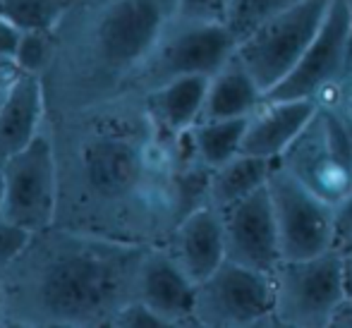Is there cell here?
<instances>
[{
    "label": "cell",
    "mask_w": 352,
    "mask_h": 328,
    "mask_svg": "<svg viewBox=\"0 0 352 328\" xmlns=\"http://www.w3.org/2000/svg\"><path fill=\"white\" fill-rule=\"evenodd\" d=\"M331 328H352V295L340 302L333 319H331Z\"/></svg>",
    "instance_id": "29"
},
{
    "label": "cell",
    "mask_w": 352,
    "mask_h": 328,
    "mask_svg": "<svg viewBox=\"0 0 352 328\" xmlns=\"http://www.w3.org/2000/svg\"><path fill=\"white\" fill-rule=\"evenodd\" d=\"M340 118H343V116H340ZM343 120H345V118H343ZM345 127H348V134H350V144H352V122H350V120H345Z\"/></svg>",
    "instance_id": "35"
},
{
    "label": "cell",
    "mask_w": 352,
    "mask_h": 328,
    "mask_svg": "<svg viewBox=\"0 0 352 328\" xmlns=\"http://www.w3.org/2000/svg\"><path fill=\"white\" fill-rule=\"evenodd\" d=\"M197 328H259L274 321L271 273L226 259L209 278L197 283Z\"/></svg>",
    "instance_id": "8"
},
{
    "label": "cell",
    "mask_w": 352,
    "mask_h": 328,
    "mask_svg": "<svg viewBox=\"0 0 352 328\" xmlns=\"http://www.w3.org/2000/svg\"><path fill=\"white\" fill-rule=\"evenodd\" d=\"M232 0H180L177 14L190 19H201V22H228Z\"/></svg>",
    "instance_id": "26"
},
{
    "label": "cell",
    "mask_w": 352,
    "mask_h": 328,
    "mask_svg": "<svg viewBox=\"0 0 352 328\" xmlns=\"http://www.w3.org/2000/svg\"><path fill=\"white\" fill-rule=\"evenodd\" d=\"M177 8L180 0H72L53 27L56 48L41 74L48 118L132 91Z\"/></svg>",
    "instance_id": "3"
},
{
    "label": "cell",
    "mask_w": 352,
    "mask_h": 328,
    "mask_svg": "<svg viewBox=\"0 0 352 328\" xmlns=\"http://www.w3.org/2000/svg\"><path fill=\"white\" fill-rule=\"evenodd\" d=\"M319 103L314 98L266 96L264 103L247 118L242 151L278 161L285 149L295 142L302 127L309 122Z\"/></svg>",
    "instance_id": "16"
},
{
    "label": "cell",
    "mask_w": 352,
    "mask_h": 328,
    "mask_svg": "<svg viewBox=\"0 0 352 328\" xmlns=\"http://www.w3.org/2000/svg\"><path fill=\"white\" fill-rule=\"evenodd\" d=\"M245 127L247 118H204L187 132V139L197 161L213 171L242 151Z\"/></svg>",
    "instance_id": "20"
},
{
    "label": "cell",
    "mask_w": 352,
    "mask_h": 328,
    "mask_svg": "<svg viewBox=\"0 0 352 328\" xmlns=\"http://www.w3.org/2000/svg\"><path fill=\"white\" fill-rule=\"evenodd\" d=\"M3 307H5V292H3V285H0V321H3Z\"/></svg>",
    "instance_id": "34"
},
{
    "label": "cell",
    "mask_w": 352,
    "mask_h": 328,
    "mask_svg": "<svg viewBox=\"0 0 352 328\" xmlns=\"http://www.w3.org/2000/svg\"><path fill=\"white\" fill-rule=\"evenodd\" d=\"M276 163L336 208L352 192L350 134L343 118L329 106H316L309 122Z\"/></svg>",
    "instance_id": "5"
},
{
    "label": "cell",
    "mask_w": 352,
    "mask_h": 328,
    "mask_svg": "<svg viewBox=\"0 0 352 328\" xmlns=\"http://www.w3.org/2000/svg\"><path fill=\"white\" fill-rule=\"evenodd\" d=\"M276 328H331L336 309L348 297L340 250L302 259H280L271 271Z\"/></svg>",
    "instance_id": "4"
},
{
    "label": "cell",
    "mask_w": 352,
    "mask_h": 328,
    "mask_svg": "<svg viewBox=\"0 0 352 328\" xmlns=\"http://www.w3.org/2000/svg\"><path fill=\"white\" fill-rule=\"evenodd\" d=\"M221 213L228 259L256 271H274L283 259V252L269 190L261 187Z\"/></svg>",
    "instance_id": "12"
},
{
    "label": "cell",
    "mask_w": 352,
    "mask_h": 328,
    "mask_svg": "<svg viewBox=\"0 0 352 328\" xmlns=\"http://www.w3.org/2000/svg\"><path fill=\"white\" fill-rule=\"evenodd\" d=\"M17 74H19V69L14 65V61H0V94L12 84V79L17 77Z\"/></svg>",
    "instance_id": "31"
},
{
    "label": "cell",
    "mask_w": 352,
    "mask_h": 328,
    "mask_svg": "<svg viewBox=\"0 0 352 328\" xmlns=\"http://www.w3.org/2000/svg\"><path fill=\"white\" fill-rule=\"evenodd\" d=\"M336 218H338V237H340L352 226V192H350V197L336 208Z\"/></svg>",
    "instance_id": "30"
},
{
    "label": "cell",
    "mask_w": 352,
    "mask_h": 328,
    "mask_svg": "<svg viewBox=\"0 0 352 328\" xmlns=\"http://www.w3.org/2000/svg\"><path fill=\"white\" fill-rule=\"evenodd\" d=\"M274 166L276 161L240 151L230 161H226L223 166L211 171L209 204H213V206L223 211V208L242 201L245 197L254 195L256 190L266 187Z\"/></svg>",
    "instance_id": "19"
},
{
    "label": "cell",
    "mask_w": 352,
    "mask_h": 328,
    "mask_svg": "<svg viewBox=\"0 0 352 328\" xmlns=\"http://www.w3.org/2000/svg\"><path fill=\"white\" fill-rule=\"evenodd\" d=\"M195 295L197 283L173 259L166 245H148L140 271L137 300L161 314L170 328H197Z\"/></svg>",
    "instance_id": "13"
},
{
    "label": "cell",
    "mask_w": 352,
    "mask_h": 328,
    "mask_svg": "<svg viewBox=\"0 0 352 328\" xmlns=\"http://www.w3.org/2000/svg\"><path fill=\"white\" fill-rule=\"evenodd\" d=\"M148 245L51 226L0 273V328H111L140 290Z\"/></svg>",
    "instance_id": "2"
},
{
    "label": "cell",
    "mask_w": 352,
    "mask_h": 328,
    "mask_svg": "<svg viewBox=\"0 0 352 328\" xmlns=\"http://www.w3.org/2000/svg\"><path fill=\"white\" fill-rule=\"evenodd\" d=\"M34 232L27 228L17 226V223L8 221L0 216V273H5L14 263L19 254L24 252V247L29 245Z\"/></svg>",
    "instance_id": "24"
},
{
    "label": "cell",
    "mask_w": 352,
    "mask_h": 328,
    "mask_svg": "<svg viewBox=\"0 0 352 328\" xmlns=\"http://www.w3.org/2000/svg\"><path fill=\"white\" fill-rule=\"evenodd\" d=\"M316 103L333 108L338 116H343L345 120L352 122V65H350L348 72H345L343 77L333 84V87L326 89V91L321 94Z\"/></svg>",
    "instance_id": "27"
},
{
    "label": "cell",
    "mask_w": 352,
    "mask_h": 328,
    "mask_svg": "<svg viewBox=\"0 0 352 328\" xmlns=\"http://www.w3.org/2000/svg\"><path fill=\"white\" fill-rule=\"evenodd\" d=\"M329 5L331 0H300L237 41V56L266 94L274 91L295 69L319 32Z\"/></svg>",
    "instance_id": "7"
},
{
    "label": "cell",
    "mask_w": 352,
    "mask_h": 328,
    "mask_svg": "<svg viewBox=\"0 0 352 328\" xmlns=\"http://www.w3.org/2000/svg\"><path fill=\"white\" fill-rule=\"evenodd\" d=\"M235 51L237 39L232 36L228 24L175 14L137 74L132 91L148 94L173 79L190 74L211 77Z\"/></svg>",
    "instance_id": "6"
},
{
    "label": "cell",
    "mask_w": 352,
    "mask_h": 328,
    "mask_svg": "<svg viewBox=\"0 0 352 328\" xmlns=\"http://www.w3.org/2000/svg\"><path fill=\"white\" fill-rule=\"evenodd\" d=\"M338 250L343 252V254H352V226L338 237Z\"/></svg>",
    "instance_id": "32"
},
{
    "label": "cell",
    "mask_w": 352,
    "mask_h": 328,
    "mask_svg": "<svg viewBox=\"0 0 352 328\" xmlns=\"http://www.w3.org/2000/svg\"><path fill=\"white\" fill-rule=\"evenodd\" d=\"M5 91H8V89H5ZM5 91H3V94H0V101H3V96H5Z\"/></svg>",
    "instance_id": "38"
},
{
    "label": "cell",
    "mask_w": 352,
    "mask_h": 328,
    "mask_svg": "<svg viewBox=\"0 0 352 328\" xmlns=\"http://www.w3.org/2000/svg\"><path fill=\"white\" fill-rule=\"evenodd\" d=\"M345 261V283H348V295H352V254H343Z\"/></svg>",
    "instance_id": "33"
},
{
    "label": "cell",
    "mask_w": 352,
    "mask_h": 328,
    "mask_svg": "<svg viewBox=\"0 0 352 328\" xmlns=\"http://www.w3.org/2000/svg\"><path fill=\"white\" fill-rule=\"evenodd\" d=\"M58 166L53 226L137 245H163L175 226L209 201L211 171L187 134L158 125L146 94L48 118Z\"/></svg>",
    "instance_id": "1"
},
{
    "label": "cell",
    "mask_w": 352,
    "mask_h": 328,
    "mask_svg": "<svg viewBox=\"0 0 352 328\" xmlns=\"http://www.w3.org/2000/svg\"><path fill=\"white\" fill-rule=\"evenodd\" d=\"M111 328H170V326H168V321L161 314H156L142 300H132L130 305H125L118 311Z\"/></svg>",
    "instance_id": "25"
},
{
    "label": "cell",
    "mask_w": 352,
    "mask_h": 328,
    "mask_svg": "<svg viewBox=\"0 0 352 328\" xmlns=\"http://www.w3.org/2000/svg\"><path fill=\"white\" fill-rule=\"evenodd\" d=\"M163 245L192 281L201 283L228 259L221 208L209 201L197 206L177 223Z\"/></svg>",
    "instance_id": "14"
},
{
    "label": "cell",
    "mask_w": 352,
    "mask_h": 328,
    "mask_svg": "<svg viewBox=\"0 0 352 328\" xmlns=\"http://www.w3.org/2000/svg\"><path fill=\"white\" fill-rule=\"evenodd\" d=\"M0 208H3V177H0Z\"/></svg>",
    "instance_id": "37"
},
{
    "label": "cell",
    "mask_w": 352,
    "mask_h": 328,
    "mask_svg": "<svg viewBox=\"0 0 352 328\" xmlns=\"http://www.w3.org/2000/svg\"><path fill=\"white\" fill-rule=\"evenodd\" d=\"M46 122L48 108L41 77L19 72L0 101V171L41 134Z\"/></svg>",
    "instance_id": "15"
},
{
    "label": "cell",
    "mask_w": 352,
    "mask_h": 328,
    "mask_svg": "<svg viewBox=\"0 0 352 328\" xmlns=\"http://www.w3.org/2000/svg\"><path fill=\"white\" fill-rule=\"evenodd\" d=\"M278 226L283 259H302L338 250L336 206L276 163L266 182Z\"/></svg>",
    "instance_id": "9"
},
{
    "label": "cell",
    "mask_w": 352,
    "mask_h": 328,
    "mask_svg": "<svg viewBox=\"0 0 352 328\" xmlns=\"http://www.w3.org/2000/svg\"><path fill=\"white\" fill-rule=\"evenodd\" d=\"M19 36H22V29L0 12V61H12Z\"/></svg>",
    "instance_id": "28"
},
{
    "label": "cell",
    "mask_w": 352,
    "mask_h": 328,
    "mask_svg": "<svg viewBox=\"0 0 352 328\" xmlns=\"http://www.w3.org/2000/svg\"><path fill=\"white\" fill-rule=\"evenodd\" d=\"M345 3V8H348V12H350V19H352V0H343Z\"/></svg>",
    "instance_id": "36"
},
{
    "label": "cell",
    "mask_w": 352,
    "mask_h": 328,
    "mask_svg": "<svg viewBox=\"0 0 352 328\" xmlns=\"http://www.w3.org/2000/svg\"><path fill=\"white\" fill-rule=\"evenodd\" d=\"M72 0H0V12L19 29H53Z\"/></svg>",
    "instance_id": "21"
},
{
    "label": "cell",
    "mask_w": 352,
    "mask_h": 328,
    "mask_svg": "<svg viewBox=\"0 0 352 328\" xmlns=\"http://www.w3.org/2000/svg\"><path fill=\"white\" fill-rule=\"evenodd\" d=\"M352 65V19L343 0H331L329 12L305 56L269 96L314 98L331 89Z\"/></svg>",
    "instance_id": "11"
},
{
    "label": "cell",
    "mask_w": 352,
    "mask_h": 328,
    "mask_svg": "<svg viewBox=\"0 0 352 328\" xmlns=\"http://www.w3.org/2000/svg\"><path fill=\"white\" fill-rule=\"evenodd\" d=\"M269 96L237 51L209 77L204 118H250Z\"/></svg>",
    "instance_id": "17"
},
{
    "label": "cell",
    "mask_w": 352,
    "mask_h": 328,
    "mask_svg": "<svg viewBox=\"0 0 352 328\" xmlns=\"http://www.w3.org/2000/svg\"><path fill=\"white\" fill-rule=\"evenodd\" d=\"M295 3H300V0H232L226 24L232 32V36L240 41L250 32H254L261 22H266L269 17H274L280 10Z\"/></svg>",
    "instance_id": "22"
},
{
    "label": "cell",
    "mask_w": 352,
    "mask_h": 328,
    "mask_svg": "<svg viewBox=\"0 0 352 328\" xmlns=\"http://www.w3.org/2000/svg\"><path fill=\"white\" fill-rule=\"evenodd\" d=\"M206 89H209L206 74L177 77L148 91L146 103L151 108L153 118L158 120V125L180 137V134L190 132L204 116Z\"/></svg>",
    "instance_id": "18"
},
{
    "label": "cell",
    "mask_w": 352,
    "mask_h": 328,
    "mask_svg": "<svg viewBox=\"0 0 352 328\" xmlns=\"http://www.w3.org/2000/svg\"><path fill=\"white\" fill-rule=\"evenodd\" d=\"M3 208L0 216L32 232L56 223L58 211V166L48 125L0 171Z\"/></svg>",
    "instance_id": "10"
},
{
    "label": "cell",
    "mask_w": 352,
    "mask_h": 328,
    "mask_svg": "<svg viewBox=\"0 0 352 328\" xmlns=\"http://www.w3.org/2000/svg\"><path fill=\"white\" fill-rule=\"evenodd\" d=\"M53 48H56L53 29H24L12 61L19 72L38 74L41 77L53 58Z\"/></svg>",
    "instance_id": "23"
}]
</instances>
